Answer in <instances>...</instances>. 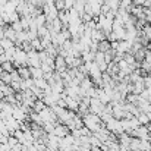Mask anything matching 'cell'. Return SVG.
I'll use <instances>...</instances> for the list:
<instances>
[{
  "instance_id": "2e32d148",
  "label": "cell",
  "mask_w": 151,
  "mask_h": 151,
  "mask_svg": "<svg viewBox=\"0 0 151 151\" xmlns=\"http://www.w3.org/2000/svg\"><path fill=\"white\" fill-rule=\"evenodd\" d=\"M7 144L13 148L15 145H18V144H19V139H18L15 135H9V138H7Z\"/></svg>"
},
{
  "instance_id": "d6986e66",
  "label": "cell",
  "mask_w": 151,
  "mask_h": 151,
  "mask_svg": "<svg viewBox=\"0 0 151 151\" xmlns=\"http://www.w3.org/2000/svg\"><path fill=\"white\" fill-rule=\"evenodd\" d=\"M4 32H6V25L4 27H0V40L4 38Z\"/></svg>"
},
{
  "instance_id": "3957f363",
  "label": "cell",
  "mask_w": 151,
  "mask_h": 151,
  "mask_svg": "<svg viewBox=\"0 0 151 151\" xmlns=\"http://www.w3.org/2000/svg\"><path fill=\"white\" fill-rule=\"evenodd\" d=\"M104 107H106V104H103V103L99 100V97L91 99V103H90V111H91V113H96V114L100 116L101 113H103V110H104Z\"/></svg>"
},
{
  "instance_id": "ac0fdd59",
  "label": "cell",
  "mask_w": 151,
  "mask_h": 151,
  "mask_svg": "<svg viewBox=\"0 0 151 151\" xmlns=\"http://www.w3.org/2000/svg\"><path fill=\"white\" fill-rule=\"evenodd\" d=\"M132 1H134V4H135V6H144L147 0H132Z\"/></svg>"
},
{
  "instance_id": "44dd1931",
  "label": "cell",
  "mask_w": 151,
  "mask_h": 151,
  "mask_svg": "<svg viewBox=\"0 0 151 151\" xmlns=\"http://www.w3.org/2000/svg\"><path fill=\"white\" fill-rule=\"evenodd\" d=\"M147 100H148V101L151 103V93H150V96H148V99H147Z\"/></svg>"
},
{
  "instance_id": "8fae6325",
  "label": "cell",
  "mask_w": 151,
  "mask_h": 151,
  "mask_svg": "<svg viewBox=\"0 0 151 151\" xmlns=\"http://www.w3.org/2000/svg\"><path fill=\"white\" fill-rule=\"evenodd\" d=\"M56 125H57V123H54V122H44V123H43V129H44L47 134H53Z\"/></svg>"
},
{
  "instance_id": "7c38bea8",
  "label": "cell",
  "mask_w": 151,
  "mask_h": 151,
  "mask_svg": "<svg viewBox=\"0 0 151 151\" xmlns=\"http://www.w3.org/2000/svg\"><path fill=\"white\" fill-rule=\"evenodd\" d=\"M137 117H138V120L141 122V125H148V123H150V119H148V114H147L145 111H141V113H139V114H138Z\"/></svg>"
},
{
  "instance_id": "6da1fadb",
  "label": "cell",
  "mask_w": 151,
  "mask_h": 151,
  "mask_svg": "<svg viewBox=\"0 0 151 151\" xmlns=\"http://www.w3.org/2000/svg\"><path fill=\"white\" fill-rule=\"evenodd\" d=\"M13 65L16 69L21 66H28V53L24 49H18L15 57H13Z\"/></svg>"
},
{
  "instance_id": "e0dca14e",
  "label": "cell",
  "mask_w": 151,
  "mask_h": 151,
  "mask_svg": "<svg viewBox=\"0 0 151 151\" xmlns=\"http://www.w3.org/2000/svg\"><path fill=\"white\" fill-rule=\"evenodd\" d=\"M10 25H12V28H13L16 32L25 31V29H24V27H22V24H21V19H19V21H16V22H13V24H10Z\"/></svg>"
},
{
  "instance_id": "ffe728a7",
  "label": "cell",
  "mask_w": 151,
  "mask_h": 151,
  "mask_svg": "<svg viewBox=\"0 0 151 151\" xmlns=\"http://www.w3.org/2000/svg\"><path fill=\"white\" fill-rule=\"evenodd\" d=\"M1 54H4V49H3V47L0 46V56H1Z\"/></svg>"
},
{
  "instance_id": "277c9868",
  "label": "cell",
  "mask_w": 151,
  "mask_h": 151,
  "mask_svg": "<svg viewBox=\"0 0 151 151\" xmlns=\"http://www.w3.org/2000/svg\"><path fill=\"white\" fill-rule=\"evenodd\" d=\"M68 69V65H66V60L62 54H57L54 57V70L59 72V73H63L65 70Z\"/></svg>"
},
{
  "instance_id": "9c48e42d",
  "label": "cell",
  "mask_w": 151,
  "mask_h": 151,
  "mask_svg": "<svg viewBox=\"0 0 151 151\" xmlns=\"http://www.w3.org/2000/svg\"><path fill=\"white\" fill-rule=\"evenodd\" d=\"M0 46L4 49V51H6V50H9V49H12V47L15 46V41H12V40H9V38L4 37V38L0 40Z\"/></svg>"
},
{
  "instance_id": "5bb4252c",
  "label": "cell",
  "mask_w": 151,
  "mask_h": 151,
  "mask_svg": "<svg viewBox=\"0 0 151 151\" xmlns=\"http://www.w3.org/2000/svg\"><path fill=\"white\" fill-rule=\"evenodd\" d=\"M132 6H134V1L132 0H120V7L122 9H126V10L131 12Z\"/></svg>"
},
{
  "instance_id": "9a60e30c",
  "label": "cell",
  "mask_w": 151,
  "mask_h": 151,
  "mask_svg": "<svg viewBox=\"0 0 151 151\" xmlns=\"http://www.w3.org/2000/svg\"><path fill=\"white\" fill-rule=\"evenodd\" d=\"M44 107H46L44 101H43V100H37V101H35V104H34V111H38V113H40V111H41Z\"/></svg>"
},
{
  "instance_id": "30bf717a",
  "label": "cell",
  "mask_w": 151,
  "mask_h": 151,
  "mask_svg": "<svg viewBox=\"0 0 151 151\" xmlns=\"http://www.w3.org/2000/svg\"><path fill=\"white\" fill-rule=\"evenodd\" d=\"M110 49H111V44H110V41H109L107 38L99 43V51H103V53H106V51H109Z\"/></svg>"
},
{
  "instance_id": "4fadbf2b",
  "label": "cell",
  "mask_w": 151,
  "mask_h": 151,
  "mask_svg": "<svg viewBox=\"0 0 151 151\" xmlns=\"http://www.w3.org/2000/svg\"><path fill=\"white\" fill-rule=\"evenodd\" d=\"M4 12H6V13H13V12H16V4L7 0V3H6V6H4Z\"/></svg>"
},
{
  "instance_id": "7402d4cb",
  "label": "cell",
  "mask_w": 151,
  "mask_h": 151,
  "mask_svg": "<svg viewBox=\"0 0 151 151\" xmlns=\"http://www.w3.org/2000/svg\"><path fill=\"white\" fill-rule=\"evenodd\" d=\"M1 101H3V99H1V97H0V103H1Z\"/></svg>"
},
{
  "instance_id": "ba28073f",
  "label": "cell",
  "mask_w": 151,
  "mask_h": 151,
  "mask_svg": "<svg viewBox=\"0 0 151 151\" xmlns=\"http://www.w3.org/2000/svg\"><path fill=\"white\" fill-rule=\"evenodd\" d=\"M29 70H31V76H32L34 79L44 78V72H43L41 66H40V68H31V66H29Z\"/></svg>"
},
{
  "instance_id": "8992f818",
  "label": "cell",
  "mask_w": 151,
  "mask_h": 151,
  "mask_svg": "<svg viewBox=\"0 0 151 151\" xmlns=\"http://www.w3.org/2000/svg\"><path fill=\"white\" fill-rule=\"evenodd\" d=\"M16 31L12 28V25H6V32H4V37L12 40V41H16Z\"/></svg>"
},
{
  "instance_id": "52a82bcc",
  "label": "cell",
  "mask_w": 151,
  "mask_h": 151,
  "mask_svg": "<svg viewBox=\"0 0 151 151\" xmlns=\"http://www.w3.org/2000/svg\"><path fill=\"white\" fill-rule=\"evenodd\" d=\"M18 72H19V75H21V78H22V79H28V78H32V76H31V70H29V66H21V68H18Z\"/></svg>"
},
{
  "instance_id": "5b68a950",
  "label": "cell",
  "mask_w": 151,
  "mask_h": 151,
  "mask_svg": "<svg viewBox=\"0 0 151 151\" xmlns=\"http://www.w3.org/2000/svg\"><path fill=\"white\" fill-rule=\"evenodd\" d=\"M97 97H99V100L103 103V104H109L110 101H111V99H110V96L104 91V88H101V87H99V93H97Z\"/></svg>"
},
{
  "instance_id": "7a4b0ae2",
  "label": "cell",
  "mask_w": 151,
  "mask_h": 151,
  "mask_svg": "<svg viewBox=\"0 0 151 151\" xmlns=\"http://www.w3.org/2000/svg\"><path fill=\"white\" fill-rule=\"evenodd\" d=\"M129 135H132V137H137V138H139V139H148L150 138V132H148V128H147V125H141L139 128H137V129H134Z\"/></svg>"
}]
</instances>
